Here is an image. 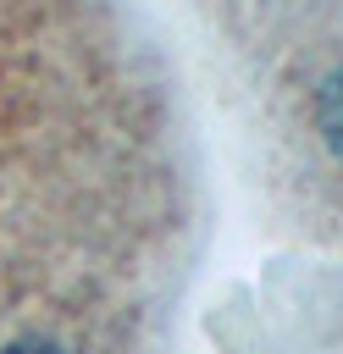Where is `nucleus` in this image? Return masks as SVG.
<instances>
[{"label": "nucleus", "instance_id": "obj_1", "mask_svg": "<svg viewBox=\"0 0 343 354\" xmlns=\"http://www.w3.org/2000/svg\"><path fill=\"white\" fill-rule=\"evenodd\" d=\"M315 122H321V138L343 155V72L326 77V88H321V100H315Z\"/></svg>", "mask_w": 343, "mask_h": 354}, {"label": "nucleus", "instance_id": "obj_2", "mask_svg": "<svg viewBox=\"0 0 343 354\" xmlns=\"http://www.w3.org/2000/svg\"><path fill=\"white\" fill-rule=\"evenodd\" d=\"M6 354H55V348H50V343H11Z\"/></svg>", "mask_w": 343, "mask_h": 354}]
</instances>
